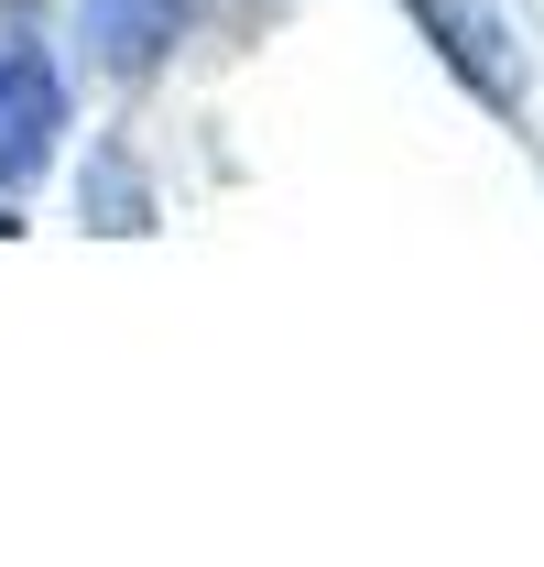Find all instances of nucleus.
Listing matches in <instances>:
<instances>
[{"instance_id":"nucleus-1","label":"nucleus","mask_w":544,"mask_h":567,"mask_svg":"<svg viewBox=\"0 0 544 567\" xmlns=\"http://www.w3.org/2000/svg\"><path fill=\"white\" fill-rule=\"evenodd\" d=\"M55 132H66V76H55V44H44V11L0 0V197L44 175Z\"/></svg>"},{"instance_id":"nucleus-2","label":"nucleus","mask_w":544,"mask_h":567,"mask_svg":"<svg viewBox=\"0 0 544 567\" xmlns=\"http://www.w3.org/2000/svg\"><path fill=\"white\" fill-rule=\"evenodd\" d=\"M76 22H87V55L109 76L164 66V44H175V0H76Z\"/></svg>"},{"instance_id":"nucleus-3","label":"nucleus","mask_w":544,"mask_h":567,"mask_svg":"<svg viewBox=\"0 0 544 567\" xmlns=\"http://www.w3.org/2000/svg\"><path fill=\"white\" fill-rule=\"evenodd\" d=\"M11 229H22V218H11V208H0V240H11Z\"/></svg>"}]
</instances>
